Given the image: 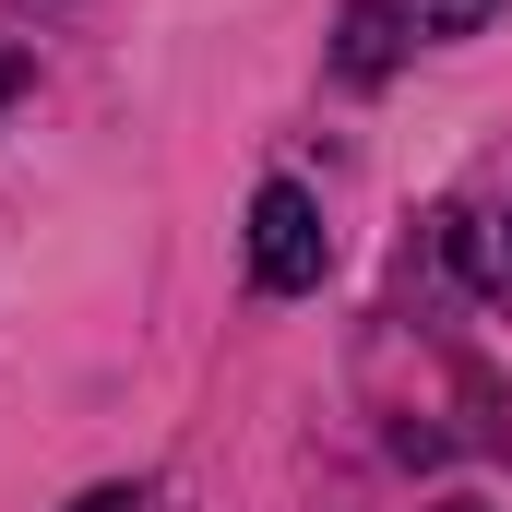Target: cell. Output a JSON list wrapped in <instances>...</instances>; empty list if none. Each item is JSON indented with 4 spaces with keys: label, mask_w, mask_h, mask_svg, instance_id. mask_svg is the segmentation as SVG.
Instances as JSON below:
<instances>
[{
    "label": "cell",
    "mask_w": 512,
    "mask_h": 512,
    "mask_svg": "<svg viewBox=\"0 0 512 512\" xmlns=\"http://www.w3.org/2000/svg\"><path fill=\"white\" fill-rule=\"evenodd\" d=\"M405 36H417L405 0H346V12H334V72H346V84H382L393 60H405Z\"/></svg>",
    "instance_id": "7a4b0ae2"
},
{
    "label": "cell",
    "mask_w": 512,
    "mask_h": 512,
    "mask_svg": "<svg viewBox=\"0 0 512 512\" xmlns=\"http://www.w3.org/2000/svg\"><path fill=\"white\" fill-rule=\"evenodd\" d=\"M12 84H24V72H12V60H0V108H12Z\"/></svg>",
    "instance_id": "5b68a950"
},
{
    "label": "cell",
    "mask_w": 512,
    "mask_h": 512,
    "mask_svg": "<svg viewBox=\"0 0 512 512\" xmlns=\"http://www.w3.org/2000/svg\"><path fill=\"white\" fill-rule=\"evenodd\" d=\"M501 239H512V227H501Z\"/></svg>",
    "instance_id": "52a82bcc"
},
{
    "label": "cell",
    "mask_w": 512,
    "mask_h": 512,
    "mask_svg": "<svg viewBox=\"0 0 512 512\" xmlns=\"http://www.w3.org/2000/svg\"><path fill=\"white\" fill-rule=\"evenodd\" d=\"M72 512H155V489H84Z\"/></svg>",
    "instance_id": "277c9868"
},
{
    "label": "cell",
    "mask_w": 512,
    "mask_h": 512,
    "mask_svg": "<svg viewBox=\"0 0 512 512\" xmlns=\"http://www.w3.org/2000/svg\"><path fill=\"white\" fill-rule=\"evenodd\" d=\"M334 274V239H322V203L298 179H262L251 191V286L262 298H310Z\"/></svg>",
    "instance_id": "6da1fadb"
},
{
    "label": "cell",
    "mask_w": 512,
    "mask_h": 512,
    "mask_svg": "<svg viewBox=\"0 0 512 512\" xmlns=\"http://www.w3.org/2000/svg\"><path fill=\"white\" fill-rule=\"evenodd\" d=\"M441 512H489V501H441Z\"/></svg>",
    "instance_id": "8992f818"
},
{
    "label": "cell",
    "mask_w": 512,
    "mask_h": 512,
    "mask_svg": "<svg viewBox=\"0 0 512 512\" xmlns=\"http://www.w3.org/2000/svg\"><path fill=\"white\" fill-rule=\"evenodd\" d=\"M501 12H512V0H405V24H417V36H489Z\"/></svg>",
    "instance_id": "3957f363"
}]
</instances>
